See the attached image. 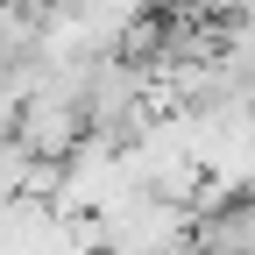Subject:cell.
<instances>
[]
</instances>
